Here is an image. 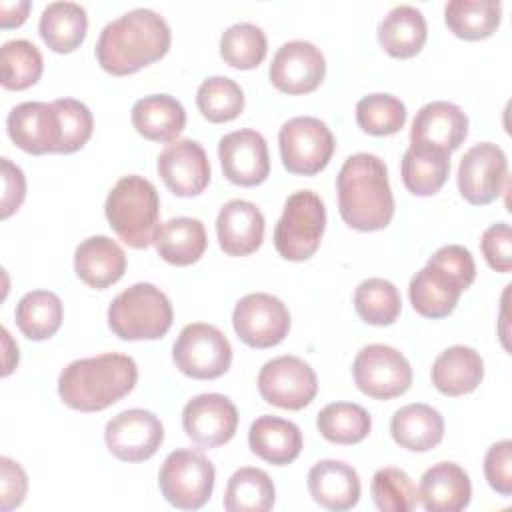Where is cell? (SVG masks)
<instances>
[{
	"label": "cell",
	"mask_w": 512,
	"mask_h": 512,
	"mask_svg": "<svg viewBox=\"0 0 512 512\" xmlns=\"http://www.w3.org/2000/svg\"><path fill=\"white\" fill-rule=\"evenodd\" d=\"M484 378V360L470 346H450L432 364V384L444 396L474 392Z\"/></svg>",
	"instance_id": "27"
},
{
	"label": "cell",
	"mask_w": 512,
	"mask_h": 512,
	"mask_svg": "<svg viewBox=\"0 0 512 512\" xmlns=\"http://www.w3.org/2000/svg\"><path fill=\"white\" fill-rule=\"evenodd\" d=\"M468 134V118L464 110L446 100L424 104L410 128V144L452 154L460 148Z\"/></svg>",
	"instance_id": "21"
},
{
	"label": "cell",
	"mask_w": 512,
	"mask_h": 512,
	"mask_svg": "<svg viewBox=\"0 0 512 512\" xmlns=\"http://www.w3.org/2000/svg\"><path fill=\"white\" fill-rule=\"evenodd\" d=\"M260 396L284 410L306 408L318 392L316 372L298 356H278L268 360L258 374Z\"/></svg>",
	"instance_id": "12"
},
{
	"label": "cell",
	"mask_w": 512,
	"mask_h": 512,
	"mask_svg": "<svg viewBox=\"0 0 512 512\" xmlns=\"http://www.w3.org/2000/svg\"><path fill=\"white\" fill-rule=\"evenodd\" d=\"M172 360L176 368L196 380H214L228 372L232 364V346L228 338L212 324H186L174 346Z\"/></svg>",
	"instance_id": "9"
},
{
	"label": "cell",
	"mask_w": 512,
	"mask_h": 512,
	"mask_svg": "<svg viewBox=\"0 0 512 512\" xmlns=\"http://www.w3.org/2000/svg\"><path fill=\"white\" fill-rule=\"evenodd\" d=\"M268 42L260 26L238 22L224 30L220 38V56L226 64L238 70H252L266 58Z\"/></svg>",
	"instance_id": "39"
},
{
	"label": "cell",
	"mask_w": 512,
	"mask_h": 512,
	"mask_svg": "<svg viewBox=\"0 0 512 512\" xmlns=\"http://www.w3.org/2000/svg\"><path fill=\"white\" fill-rule=\"evenodd\" d=\"M248 446L264 462L286 466L302 452V432L290 420L264 414L248 430Z\"/></svg>",
	"instance_id": "26"
},
{
	"label": "cell",
	"mask_w": 512,
	"mask_h": 512,
	"mask_svg": "<svg viewBox=\"0 0 512 512\" xmlns=\"http://www.w3.org/2000/svg\"><path fill=\"white\" fill-rule=\"evenodd\" d=\"M156 168L166 188L180 198L198 196L210 184L208 156L192 138H182L168 144L160 152Z\"/></svg>",
	"instance_id": "20"
},
{
	"label": "cell",
	"mask_w": 512,
	"mask_h": 512,
	"mask_svg": "<svg viewBox=\"0 0 512 512\" xmlns=\"http://www.w3.org/2000/svg\"><path fill=\"white\" fill-rule=\"evenodd\" d=\"M480 248L492 270L502 274H508L512 270V234L506 222H496L488 226L482 234Z\"/></svg>",
	"instance_id": "45"
},
{
	"label": "cell",
	"mask_w": 512,
	"mask_h": 512,
	"mask_svg": "<svg viewBox=\"0 0 512 512\" xmlns=\"http://www.w3.org/2000/svg\"><path fill=\"white\" fill-rule=\"evenodd\" d=\"M62 300L48 290H32L20 298L14 310L18 330L34 342L54 336L62 326Z\"/></svg>",
	"instance_id": "35"
},
{
	"label": "cell",
	"mask_w": 512,
	"mask_h": 512,
	"mask_svg": "<svg viewBox=\"0 0 512 512\" xmlns=\"http://www.w3.org/2000/svg\"><path fill=\"white\" fill-rule=\"evenodd\" d=\"M372 500L382 512H410L418 504V488L400 468H380L370 484Z\"/></svg>",
	"instance_id": "43"
},
{
	"label": "cell",
	"mask_w": 512,
	"mask_h": 512,
	"mask_svg": "<svg viewBox=\"0 0 512 512\" xmlns=\"http://www.w3.org/2000/svg\"><path fill=\"white\" fill-rule=\"evenodd\" d=\"M406 116L408 112L404 102L384 92L368 94L356 104V122L372 136H390L400 132L406 124Z\"/></svg>",
	"instance_id": "42"
},
{
	"label": "cell",
	"mask_w": 512,
	"mask_h": 512,
	"mask_svg": "<svg viewBox=\"0 0 512 512\" xmlns=\"http://www.w3.org/2000/svg\"><path fill=\"white\" fill-rule=\"evenodd\" d=\"M196 106L208 122H230L244 110V92L228 76H210L198 86Z\"/></svg>",
	"instance_id": "41"
},
{
	"label": "cell",
	"mask_w": 512,
	"mask_h": 512,
	"mask_svg": "<svg viewBox=\"0 0 512 512\" xmlns=\"http://www.w3.org/2000/svg\"><path fill=\"white\" fill-rule=\"evenodd\" d=\"M354 308L360 320L372 326H390L402 312L398 288L384 278L362 280L354 290Z\"/></svg>",
	"instance_id": "38"
},
{
	"label": "cell",
	"mask_w": 512,
	"mask_h": 512,
	"mask_svg": "<svg viewBox=\"0 0 512 512\" xmlns=\"http://www.w3.org/2000/svg\"><path fill=\"white\" fill-rule=\"evenodd\" d=\"M276 488L272 478L260 468L236 470L224 490V508L228 512H266L274 506Z\"/></svg>",
	"instance_id": "36"
},
{
	"label": "cell",
	"mask_w": 512,
	"mask_h": 512,
	"mask_svg": "<svg viewBox=\"0 0 512 512\" xmlns=\"http://www.w3.org/2000/svg\"><path fill=\"white\" fill-rule=\"evenodd\" d=\"M326 74V60L320 48L306 40L284 42L270 64V82L284 94L314 92Z\"/></svg>",
	"instance_id": "17"
},
{
	"label": "cell",
	"mask_w": 512,
	"mask_h": 512,
	"mask_svg": "<svg viewBox=\"0 0 512 512\" xmlns=\"http://www.w3.org/2000/svg\"><path fill=\"white\" fill-rule=\"evenodd\" d=\"M186 436L202 448H216L232 440L238 428V410L224 394H198L182 410Z\"/></svg>",
	"instance_id": "18"
},
{
	"label": "cell",
	"mask_w": 512,
	"mask_h": 512,
	"mask_svg": "<svg viewBox=\"0 0 512 512\" xmlns=\"http://www.w3.org/2000/svg\"><path fill=\"white\" fill-rule=\"evenodd\" d=\"M308 492L326 510H350L360 500V478L346 462L320 460L308 472Z\"/></svg>",
	"instance_id": "25"
},
{
	"label": "cell",
	"mask_w": 512,
	"mask_h": 512,
	"mask_svg": "<svg viewBox=\"0 0 512 512\" xmlns=\"http://www.w3.org/2000/svg\"><path fill=\"white\" fill-rule=\"evenodd\" d=\"M390 434L394 442L406 450L428 452L444 438V418L428 404H406L394 412Z\"/></svg>",
	"instance_id": "29"
},
{
	"label": "cell",
	"mask_w": 512,
	"mask_h": 512,
	"mask_svg": "<svg viewBox=\"0 0 512 512\" xmlns=\"http://www.w3.org/2000/svg\"><path fill=\"white\" fill-rule=\"evenodd\" d=\"M326 228V208L312 190L288 196L274 228V248L284 260L302 262L316 254Z\"/></svg>",
	"instance_id": "7"
},
{
	"label": "cell",
	"mask_w": 512,
	"mask_h": 512,
	"mask_svg": "<svg viewBox=\"0 0 512 512\" xmlns=\"http://www.w3.org/2000/svg\"><path fill=\"white\" fill-rule=\"evenodd\" d=\"M60 124H62V146L60 154H72L80 150L92 136L94 130V118L90 108L74 98H60L54 100Z\"/></svg>",
	"instance_id": "44"
},
{
	"label": "cell",
	"mask_w": 512,
	"mask_h": 512,
	"mask_svg": "<svg viewBox=\"0 0 512 512\" xmlns=\"http://www.w3.org/2000/svg\"><path fill=\"white\" fill-rule=\"evenodd\" d=\"M168 22L154 10L136 8L108 22L96 42V60L112 76H128L166 56Z\"/></svg>",
	"instance_id": "1"
},
{
	"label": "cell",
	"mask_w": 512,
	"mask_h": 512,
	"mask_svg": "<svg viewBox=\"0 0 512 512\" xmlns=\"http://www.w3.org/2000/svg\"><path fill=\"white\" fill-rule=\"evenodd\" d=\"M10 140L28 154H60L62 124L54 102H22L6 118Z\"/></svg>",
	"instance_id": "16"
},
{
	"label": "cell",
	"mask_w": 512,
	"mask_h": 512,
	"mask_svg": "<svg viewBox=\"0 0 512 512\" xmlns=\"http://www.w3.org/2000/svg\"><path fill=\"white\" fill-rule=\"evenodd\" d=\"M174 320L168 296L150 282H138L122 290L108 306L110 330L128 342L158 340Z\"/></svg>",
	"instance_id": "6"
},
{
	"label": "cell",
	"mask_w": 512,
	"mask_h": 512,
	"mask_svg": "<svg viewBox=\"0 0 512 512\" xmlns=\"http://www.w3.org/2000/svg\"><path fill=\"white\" fill-rule=\"evenodd\" d=\"M502 20L498 0H452L444 6L448 30L462 40H484L492 36Z\"/></svg>",
	"instance_id": "33"
},
{
	"label": "cell",
	"mask_w": 512,
	"mask_h": 512,
	"mask_svg": "<svg viewBox=\"0 0 512 512\" xmlns=\"http://www.w3.org/2000/svg\"><path fill=\"white\" fill-rule=\"evenodd\" d=\"M428 36V26L422 12L402 4L392 8L378 24V42L392 58L416 56Z\"/></svg>",
	"instance_id": "31"
},
{
	"label": "cell",
	"mask_w": 512,
	"mask_h": 512,
	"mask_svg": "<svg viewBox=\"0 0 512 512\" xmlns=\"http://www.w3.org/2000/svg\"><path fill=\"white\" fill-rule=\"evenodd\" d=\"M216 470L204 452L180 448L166 456L158 472V486L168 504L182 510L202 508L214 490Z\"/></svg>",
	"instance_id": "8"
},
{
	"label": "cell",
	"mask_w": 512,
	"mask_h": 512,
	"mask_svg": "<svg viewBox=\"0 0 512 512\" xmlns=\"http://www.w3.org/2000/svg\"><path fill=\"white\" fill-rule=\"evenodd\" d=\"M358 390L376 400L402 396L412 386V366L402 352L386 344L364 346L352 364Z\"/></svg>",
	"instance_id": "11"
},
{
	"label": "cell",
	"mask_w": 512,
	"mask_h": 512,
	"mask_svg": "<svg viewBox=\"0 0 512 512\" xmlns=\"http://www.w3.org/2000/svg\"><path fill=\"white\" fill-rule=\"evenodd\" d=\"M30 2L28 0H16V2H0V26L4 30L20 26L26 22L28 12H30Z\"/></svg>",
	"instance_id": "49"
},
{
	"label": "cell",
	"mask_w": 512,
	"mask_h": 512,
	"mask_svg": "<svg viewBox=\"0 0 512 512\" xmlns=\"http://www.w3.org/2000/svg\"><path fill=\"white\" fill-rule=\"evenodd\" d=\"M2 218L12 216L24 202L26 196V178L24 172L12 164L8 158H2Z\"/></svg>",
	"instance_id": "48"
},
{
	"label": "cell",
	"mask_w": 512,
	"mask_h": 512,
	"mask_svg": "<svg viewBox=\"0 0 512 512\" xmlns=\"http://www.w3.org/2000/svg\"><path fill=\"white\" fill-rule=\"evenodd\" d=\"M132 124L152 142H174L186 126L184 106L170 94H150L134 102Z\"/></svg>",
	"instance_id": "28"
},
{
	"label": "cell",
	"mask_w": 512,
	"mask_h": 512,
	"mask_svg": "<svg viewBox=\"0 0 512 512\" xmlns=\"http://www.w3.org/2000/svg\"><path fill=\"white\" fill-rule=\"evenodd\" d=\"M318 432L332 444H358L372 428L370 414L354 402H332L316 416Z\"/></svg>",
	"instance_id": "37"
},
{
	"label": "cell",
	"mask_w": 512,
	"mask_h": 512,
	"mask_svg": "<svg viewBox=\"0 0 512 512\" xmlns=\"http://www.w3.org/2000/svg\"><path fill=\"white\" fill-rule=\"evenodd\" d=\"M218 158L224 176L238 186H258L270 174V156L260 132L244 128L220 138Z\"/></svg>",
	"instance_id": "19"
},
{
	"label": "cell",
	"mask_w": 512,
	"mask_h": 512,
	"mask_svg": "<svg viewBox=\"0 0 512 512\" xmlns=\"http://www.w3.org/2000/svg\"><path fill=\"white\" fill-rule=\"evenodd\" d=\"M400 172L408 192L416 196H432L440 192L448 180L450 154L410 144L402 156Z\"/></svg>",
	"instance_id": "34"
},
{
	"label": "cell",
	"mask_w": 512,
	"mask_h": 512,
	"mask_svg": "<svg viewBox=\"0 0 512 512\" xmlns=\"http://www.w3.org/2000/svg\"><path fill=\"white\" fill-rule=\"evenodd\" d=\"M474 278L476 264L470 250L460 244H446L410 280L408 296L412 308L424 318H444L454 312L462 292L472 286Z\"/></svg>",
	"instance_id": "4"
},
{
	"label": "cell",
	"mask_w": 512,
	"mask_h": 512,
	"mask_svg": "<svg viewBox=\"0 0 512 512\" xmlns=\"http://www.w3.org/2000/svg\"><path fill=\"white\" fill-rule=\"evenodd\" d=\"M0 508L2 512H8L12 508H18L24 498H26V492H28V476L24 472V468L8 458V456H2L0 458Z\"/></svg>",
	"instance_id": "47"
},
{
	"label": "cell",
	"mask_w": 512,
	"mask_h": 512,
	"mask_svg": "<svg viewBox=\"0 0 512 512\" xmlns=\"http://www.w3.org/2000/svg\"><path fill=\"white\" fill-rule=\"evenodd\" d=\"M104 440L114 458L144 462L158 452L164 440V426L150 410L130 408L108 420Z\"/></svg>",
	"instance_id": "15"
},
{
	"label": "cell",
	"mask_w": 512,
	"mask_h": 512,
	"mask_svg": "<svg viewBox=\"0 0 512 512\" xmlns=\"http://www.w3.org/2000/svg\"><path fill=\"white\" fill-rule=\"evenodd\" d=\"M88 16L76 2H52L42 10L38 32L44 44L58 54L74 52L86 38Z\"/></svg>",
	"instance_id": "32"
},
{
	"label": "cell",
	"mask_w": 512,
	"mask_h": 512,
	"mask_svg": "<svg viewBox=\"0 0 512 512\" xmlns=\"http://www.w3.org/2000/svg\"><path fill=\"white\" fill-rule=\"evenodd\" d=\"M216 234L224 254L248 256L264 240V214L248 200H230L218 212Z\"/></svg>",
	"instance_id": "22"
},
{
	"label": "cell",
	"mask_w": 512,
	"mask_h": 512,
	"mask_svg": "<svg viewBox=\"0 0 512 512\" xmlns=\"http://www.w3.org/2000/svg\"><path fill=\"white\" fill-rule=\"evenodd\" d=\"M232 326L246 346L272 348L288 336L290 312L280 298L254 292L240 298L234 306Z\"/></svg>",
	"instance_id": "13"
},
{
	"label": "cell",
	"mask_w": 512,
	"mask_h": 512,
	"mask_svg": "<svg viewBox=\"0 0 512 512\" xmlns=\"http://www.w3.org/2000/svg\"><path fill=\"white\" fill-rule=\"evenodd\" d=\"M484 476L492 490L502 496L512 494V442L492 444L484 456Z\"/></svg>",
	"instance_id": "46"
},
{
	"label": "cell",
	"mask_w": 512,
	"mask_h": 512,
	"mask_svg": "<svg viewBox=\"0 0 512 512\" xmlns=\"http://www.w3.org/2000/svg\"><path fill=\"white\" fill-rule=\"evenodd\" d=\"M470 498V478L454 462H438L420 478L418 500L428 512H460L470 504Z\"/></svg>",
	"instance_id": "23"
},
{
	"label": "cell",
	"mask_w": 512,
	"mask_h": 512,
	"mask_svg": "<svg viewBox=\"0 0 512 512\" xmlns=\"http://www.w3.org/2000/svg\"><path fill=\"white\" fill-rule=\"evenodd\" d=\"M154 244L164 262L174 266H190L206 252L208 238L204 224L198 218L178 216L160 226Z\"/></svg>",
	"instance_id": "30"
},
{
	"label": "cell",
	"mask_w": 512,
	"mask_h": 512,
	"mask_svg": "<svg viewBox=\"0 0 512 512\" xmlns=\"http://www.w3.org/2000/svg\"><path fill=\"white\" fill-rule=\"evenodd\" d=\"M338 212L360 232L384 230L394 216V196L384 160L358 152L344 160L336 176Z\"/></svg>",
	"instance_id": "2"
},
{
	"label": "cell",
	"mask_w": 512,
	"mask_h": 512,
	"mask_svg": "<svg viewBox=\"0 0 512 512\" xmlns=\"http://www.w3.org/2000/svg\"><path fill=\"white\" fill-rule=\"evenodd\" d=\"M508 160L504 150L492 142L474 144L460 160L458 190L472 206L494 202L506 184Z\"/></svg>",
	"instance_id": "14"
},
{
	"label": "cell",
	"mask_w": 512,
	"mask_h": 512,
	"mask_svg": "<svg viewBox=\"0 0 512 512\" xmlns=\"http://www.w3.org/2000/svg\"><path fill=\"white\" fill-rule=\"evenodd\" d=\"M2 86L6 90H26L34 86L44 70L40 50L28 40H8L0 50Z\"/></svg>",
	"instance_id": "40"
},
{
	"label": "cell",
	"mask_w": 512,
	"mask_h": 512,
	"mask_svg": "<svg viewBox=\"0 0 512 512\" xmlns=\"http://www.w3.org/2000/svg\"><path fill=\"white\" fill-rule=\"evenodd\" d=\"M74 272L90 288L104 290L126 272V254L108 236H90L74 252Z\"/></svg>",
	"instance_id": "24"
},
{
	"label": "cell",
	"mask_w": 512,
	"mask_h": 512,
	"mask_svg": "<svg viewBox=\"0 0 512 512\" xmlns=\"http://www.w3.org/2000/svg\"><path fill=\"white\" fill-rule=\"evenodd\" d=\"M138 380L136 362L118 352H106L70 362L58 376V394L78 412H100L124 398Z\"/></svg>",
	"instance_id": "3"
},
{
	"label": "cell",
	"mask_w": 512,
	"mask_h": 512,
	"mask_svg": "<svg viewBox=\"0 0 512 512\" xmlns=\"http://www.w3.org/2000/svg\"><path fill=\"white\" fill-rule=\"evenodd\" d=\"M278 146L282 164L290 174L314 176L328 166L336 142L320 118L296 116L282 124Z\"/></svg>",
	"instance_id": "10"
},
{
	"label": "cell",
	"mask_w": 512,
	"mask_h": 512,
	"mask_svg": "<svg viewBox=\"0 0 512 512\" xmlns=\"http://www.w3.org/2000/svg\"><path fill=\"white\" fill-rule=\"evenodd\" d=\"M104 214L116 236L142 250L156 242L160 230V198L154 184L138 174L120 178L106 196Z\"/></svg>",
	"instance_id": "5"
}]
</instances>
